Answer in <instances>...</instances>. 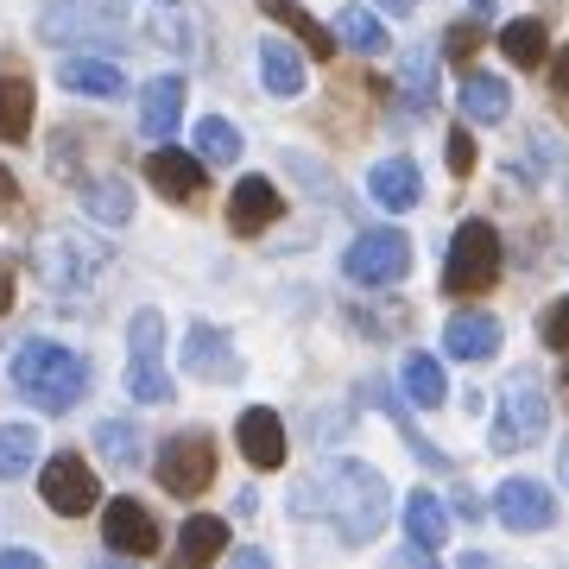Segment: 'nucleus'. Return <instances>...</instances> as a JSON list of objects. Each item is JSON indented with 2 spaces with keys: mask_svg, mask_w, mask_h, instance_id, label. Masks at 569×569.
I'll return each instance as SVG.
<instances>
[{
  "mask_svg": "<svg viewBox=\"0 0 569 569\" xmlns=\"http://www.w3.org/2000/svg\"><path fill=\"white\" fill-rule=\"evenodd\" d=\"M291 512L310 519L323 512L329 526L342 531V545H373L387 531V512H392V493L380 481V468L367 462H329L323 475H310L291 488Z\"/></svg>",
  "mask_w": 569,
  "mask_h": 569,
  "instance_id": "f257e3e1",
  "label": "nucleus"
},
{
  "mask_svg": "<svg viewBox=\"0 0 569 569\" xmlns=\"http://www.w3.org/2000/svg\"><path fill=\"white\" fill-rule=\"evenodd\" d=\"M7 380H13V392H20L26 406H39V411L58 418V411L82 406V392H89V361H82L77 348L51 342V336H32V342L13 348Z\"/></svg>",
  "mask_w": 569,
  "mask_h": 569,
  "instance_id": "f03ea898",
  "label": "nucleus"
},
{
  "mask_svg": "<svg viewBox=\"0 0 569 569\" xmlns=\"http://www.w3.org/2000/svg\"><path fill=\"white\" fill-rule=\"evenodd\" d=\"M108 266H114L108 241L82 234V228H44L39 241H32V272H39V284H51V291H63V298L96 291Z\"/></svg>",
  "mask_w": 569,
  "mask_h": 569,
  "instance_id": "7ed1b4c3",
  "label": "nucleus"
},
{
  "mask_svg": "<svg viewBox=\"0 0 569 569\" xmlns=\"http://www.w3.org/2000/svg\"><path fill=\"white\" fill-rule=\"evenodd\" d=\"M127 392L140 406H171V373H164V317L159 310H140L127 323Z\"/></svg>",
  "mask_w": 569,
  "mask_h": 569,
  "instance_id": "20e7f679",
  "label": "nucleus"
},
{
  "mask_svg": "<svg viewBox=\"0 0 569 569\" xmlns=\"http://www.w3.org/2000/svg\"><path fill=\"white\" fill-rule=\"evenodd\" d=\"M500 279V234L488 222H462L449 234V266H443V291L449 298H481Z\"/></svg>",
  "mask_w": 569,
  "mask_h": 569,
  "instance_id": "39448f33",
  "label": "nucleus"
},
{
  "mask_svg": "<svg viewBox=\"0 0 569 569\" xmlns=\"http://www.w3.org/2000/svg\"><path fill=\"white\" fill-rule=\"evenodd\" d=\"M159 488L178 493V500H197V493L216 481V437L203 430H178V437H164L159 443Z\"/></svg>",
  "mask_w": 569,
  "mask_h": 569,
  "instance_id": "423d86ee",
  "label": "nucleus"
},
{
  "mask_svg": "<svg viewBox=\"0 0 569 569\" xmlns=\"http://www.w3.org/2000/svg\"><path fill=\"white\" fill-rule=\"evenodd\" d=\"M411 266V241L399 234V228H367V234H355L342 253V272L355 284H367V291H387V284L406 279Z\"/></svg>",
  "mask_w": 569,
  "mask_h": 569,
  "instance_id": "0eeeda50",
  "label": "nucleus"
},
{
  "mask_svg": "<svg viewBox=\"0 0 569 569\" xmlns=\"http://www.w3.org/2000/svg\"><path fill=\"white\" fill-rule=\"evenodd\" d=\"M39 493H44V507L63 512V519H82V512L102 507V481H96V468L82 462V456H70V449H58V456L39 468Z\"/></svg>",
  "mask_w": 569,
  "mask_h": 569,
  "instance_id": "6e6552de",
  "label": "nucleus"
},
{
  "mask_svg": "<svg viewBox=\"0 0 569 569\" xmlns=\"http://www.w3.org/2000/svg\"><path fill=\"white\" fill-rule=\"evenodd\" d=\"M545 425H550V406H545V392H538V380H507L500 418H493V449H500V456L531 449L545 437Z\"/></svg>",
  "mask_w": 569,
  "mask_h": 569,
  "instance_id": "1a4fd4ad",
  "label": "nucleus"
},
{
  "mask_svg": "<svg viewBox=\"0 0 569 569\" xmlns=\"http://www.w3.org/2000/svg\"><path fill=\"white\" fill-rule=\"evenodd\" d=\"M183 367L197 373V380H209V387H234L247 367L241 355H234V336L216 323H190V336H183Z\"/></svg>",
  "mask_w": 569,
  "mask_h": 569,
  "instance_id": "9d476101",
  "label": "nucleus"
},
{
  "mask_svg": "<svg viewBox=\"0 0 569 569\" xmlns=\"http://www.w3.org/2000/svg\"><path fill=\"white\" fill-rule=\"evenodd\" d=\"M146 178H152V190L171 197V203H197V197H203V183H209V159H203V152L159 146V152L146 159Z\"/></svg>",
  "mask_w": 569,
  "mask_h": 569,
  "instance_id": "9b49d317",
  "label": "nucleus"
},
{
  "mask_svg": "<svg viewBox=\"0 0 569 569\" xmlns=\"http://www.w3.org/2000/svg\"><path fill=\"white\" fill-rule=\"evenodd\" d=\"M493 519H500L507 531H550V519H557V500H550L538 481L512 475V481H500V488H493Z\"/></svg>",
  "mask_w": 569,
  "mask_h": 569,
  "instance_id": "f8f14e48",
  "label": "nucleus"
},
{
  "mask_svg": "<svg viewBox=\"0 0 569 569\" xmlns=\"http://www.w3.org/2000/svg\"><path fill=\"white\" fill-rule=\"evenodd\" d=\"M102 545L114 557H152L159 550V519L140 500H108L102 507Z\"/></svg>",
  "mask_w": 569,
  "mask_h": 569,
  "instance_id": "ddd939ff",
  "label": "nucleus"
},
{
  "mask_svg": "<svg viewBox=\"0 0 569 569\" xmlns=\"http://www.w3.org/2000/svg\"><path fill=\"white\" fill-rule=\"evenodd\" d=\"M58 82L70 89V96H96V102H114V96H127L121 63L102 58V51H70V58L58 63Z\"/></svg>",
  "mask_w": 569,
  "mask_h": 569,
  "instance_id": "4468645a",
  "label": "nucleus"
},
{
  "mask_svg": "<svg viewBox=\"0 0 569 569\" xmlns=\"http://www.w3.org/2000/svg\"><path fill=\"white\" fill-rule=\"evenodd\" d=\"M234 437H241V456L253 468H284V418L272 406H247Z\"/></svg>",
  "mask_w": 569,
  "mask_h": 569,
  "instance_id": "2eb2a0df",
  "label": "nucleus"
},
{
  "mask_svg": "<svg viewBox=\"0 0 569 569\" xmlns=\"http://www.w3.org/2000/svg\"><path fill=\"white\" fill-rule=\"evenodd\" d=\"M279 216H284V203H279V190H272L266 178L234 183V197H228V228H234V234H266Z\"/></svg>",
  "mask_w": 569,
  "mask_h": 569,
  "instance_id": "dca6fc26",
  "label": "nucleus"
},
{
  "mask_svg": "<svg viewBox=\"0 0 569 569\" xmlns=\"http://www.w3.org/2000/svg\"><path fill=\"white\" fill-rule=\"evenodd\" d=\"M183 121V77H152L140 89V133L146 140H171Z\"/></svg>",
  "mask_w": 569,
  "mask_h": 569,
  "instance_id": "f3484780",
  "label": "nucleus"
},
{
  "mask_svg": "<svg viewBox=\"0 0 569 569\" xmlns=\"http://www.w3.org/2000/svg\"><path fill=\"white\" fill-rule=\"evenodd\" d=\"M77 197H82V216H96L102 228H127V222H133V183L114 178V171H102V178H82Z\"/></svg>",
  "mask_w": 569,
  "mask_h": 569,
  "instance_id": "a211bd4d",
  "label": "nucleus"
},
{
  "mask_svg": "<svg viewBox=\"0 0 569 569\" xmlns=\"http://www.w3.org/2000/svg\"><path fill=\"white\" fill-rule=\"evenodd\" d=\"M260 82H266V96H305V82H310V70H305V44H284V39H266L260 44Z\"/></svg>",
  "mask_w": 569,
  "mask_h": 569,
  "instance_id": "6ab92c4d",
  "label": "nucleus"
},
{
  "mask_svg": "<svg viewBox=\"0 0 569 569\" xmlns=\"http://www.w3.org/2000/svg\"><path fill=\"white\" fill-rule=\"evenodd\" d=\"M443 348L456 361H493V355H500V323L481 317V310H462V317H449Z\"/></svg>",
  "mask_w": 569,
  "mask_h": 569,
  "instance_id": "aec40b11",
  "label": "nucleus"
},
{
  "mask_svg": "<svg viewBox=\"0 0 569 569\" xmlns=\"http://www.w3.org/2000/svg\"><path fill=\"white\" fill-rule=\"evenodd\" d=\"M406 538H411V550H443V538H449V507L437 500V493H411L406 500Z\"/></svg>",
  "mask_w": 569,
  "mask_h": 569,
  "instance_id": "412c9836",
  "label": "nucleus"
},
{
  "mask_svg": "<svg viewBox=\"0 0 569 569\" xmlns=\"http://www.w3.org/2000/svg\"><path fill=\"white\" fill-rule=\"evenodd\" d=\"M260 13H272V20H279L298 44H305V51H310L317 63H323L329 51H336V32H329V26H317V13H305L298 0H260Z\"/></svg>",
  "mask_w": 569,
  "mask_h": 569,
  "instance_id": "4be33fe9",
  "label": "nucleus"
},
{
  "mask_svg": "<svg viewBox=\"0 0 569 569\" xmlns=\"http://www.w3.org/2000/svg\"><path fill=\"white\" fill-rule=\"evenodd\" d=\"M367 190H373V203H387V209H411L418 197H425V183H418V164L411 159L373 164V171H367Z\"/></svg>",
  "mask_w": 569,
  "mask_h": 569,
  "instance_id": "5701e85b",
  "label": "nucleus"
},
{
  "mask_svg": "<svg viewBox=\"0 0 569 569\" xmlns=\"http://www.w3.org/2000/svg\"><path fill=\"white\" fill-rule=\"evenodd\" d=\"M32 114H39V96L26 77H0V146H20L32 133Z\"/></svg>",
  "mask_w": 569,
  "mask_h": 569,
  "instance_id": "b1692460",
  "label": "nucleus"
},
{
  "mask_svg": "<svg viewBox=\"0 0 569 569\" xmlns=\"http://www.w3.org/2000/svg\"><path fill=\"white\" fill-rule=\"evenodd\" d=\"M462 114L481 127H500L512 114V89L500 77H462Z\"/></svg>",
  "mask_w": 569,
  "mask_h": 569,
  "instance_id": "393cba45",
  "label": "nucleus"
},
{
  "mask_svg": "<svg viewBox=\"0 0 569 569\" xmlns=\"http://www.w3.org/2000/svg\"><path fill=\"white\" fill-rule=\"evenodd\" d=\"M222 550H228V519H216V512L183 519V531H178V557L183 563H216Z\"/></svg>",
  "mask_w": 569,
  "mask_h": 569,
  "instance_id": "a878e982",
  "label": "nucleus"
},
{
  "mask_svg": "<svg viewBox=\"0 0 569 569\" xmlns=\"http://www.w3.org/2000/svg\"><path fill=\"white\" fill-rule=\"evenodd\" d=\"M367 399H373V406L387 411L392 425H399V437H406V443L418 449V456H425L430 468H449V456H443V449H437V443H430V437H425V430H418V425H411V411L399 406V399H392V387H387V380H367Z\"/></svg>",
  "mask_w": 569,
  "mask_h": 569,
  "instance_id": "bb28decb",
  "label": "nucleus"
},
{
  "mask_svg": "<svg viewBox=\"0 0 569 569\" xmlns=\"http://www.w3.org/2000/svg\"><path fill=\"white\" fill-rule=\"evenodd\" d=\"M96 449H102L114 468L146 462V443H140V425H133V418H102V425H96Z\"/></svg>",
  "mask_w": 569,
  "mask_h": 569,
  "instance_id": "cd10ccee",
  "label": "nucleus"
},
{
  "mask_svg": "<svg viewBox=\"0 0 569 569\" xmlns=\"http://www.w3.org/2000/svg\"><path fill=\"white\" fill-rule=\"evenodd\" d=\"M89 0H44V13H39V39L44 44H77L89 39V13H82Z\"/></svg>",
  "mask_w": 569,
  "mask_h": 569,
  "instance_id": "c85d7f7f",
  "label": "nucleus"
},
{
  "mask_svg": "<svg viewBox=\"0 0 569 569\" xmlns=\"http://www.w3.org/2000/svg\"><path fill=\"white\" fill-rule=\"evenodd\" d=\"M399 387H406V399L411 406H443L449 399V387H443V367L430 361V355H406V367H399Z\"/></svg>",
  "mask_w": 569,
  "mask_h": 569,
  "instance_id": "c756f323",
  "label": "nucleus"
},
{
  "mask_svg": "<svg viewBox=\"0 0 569 569\" xmlns=\"http://www.w3.org/2000/svg\"><path fill=\"white\" fill-rule=\"evenodd\" d=\"M336 39H342L348 51H361V58H380V51H387V26L373 20L367 7H342V13H336Z\"/></svg>",
  "mask_w": 569,
  "mask_h": 569,
  "instance_id": "7c9ffc66",
  "label": "nucleus"
},
{
  "mask_svg": "<svg viewBox=\"0 0 569 569\" xmlns=\"http://www.w3.org/2000/svg\"><path fill=\"white\" fill-rule=\"evenodd\" d=\"M500 51H507L519 70H538V63H550V39L538 20H512L507 32H500Z\"/></svg>",
  "mask_w": 569,
  "mask_h": 569,
  "instance_id": "2f4dec72",
  "label": "nucleus"
},
{
  "mask_svg": "<svg viewBox=\"0 0 569 569\" xmlns=\"http://www.w3.org/2000/svg\"><path fill=\"white\" fill-rule=\"evenodd\" d=\"M39 462V430L32 425H0V481H20Z\"/></svg>",
  "mask_w": 569,
  "mask_h": 569,
  "instance_id": "473e14b6",
  "label": "nucleus"
},
{
  "mask_svg": "<svg viewBox=\"0 0 569 569\" xmlns=\"http://www.w3.org/2000/svg\"><path fill=\"white\" fill-rule=\"evenodd\" d=\"M399 96H406V108H430V102H437V63H430L425 51H411V58L399 63Z\"/></svg>",
  "mask_w": 569,
  "mask_h": 569,
  "instance_id": "72a5a7b5",
  "label": "nucleus"
},
{
  "mask_svg": "<svg viewBox=\"0 0 569 569\" xmlns=\"http://www.w3.org/2000/svg\"><path fill=\"white\" fill-rule=\"evenodd\" d=\"M197 152H203L209 164H234L241 159V133H234L222 114H203V121H197Z\"/></svg>",
  "mask_w": 569,
  "mask_h": 569,
  "instance_id": "f704fd0d",
  "label": "nucleus"
},
{
  "mask_svg": "<svg viewBox=\"0 0 569 569\" xmlns=\"http://www.w3.org/2000/svg\"><path fill=\"white\" fill-rule=\"evenodd\" d=\"M152 39L164 44V51H190V13H183L178 0H159V13H152Z\"/></svg>",
  "mask_w": 569,
  "mask_h": 569,
  "instance_id": "c9c22d12",
  "label": "nucleus"
},
{
  "mask_svg": "<svg viewBox=\"0 0 569 569\" xmlns=\"http://www.w3.org/2000/svg\"><path fill=\"white\" fill-rule=\"evenodd\" d=\"M481 44H488V32H481V20H456V26L443 32V51H449V63H468L475 51H481Z\"/></svg>",
  "mask_w": 569,
  "mask_h": 569,
  "instance_id": "e433bc0d",
  "label": "nucleus"
},
{
  "mask_svg": "<svg viewBox=\"0 0 569 569\" xmlns=\"http://www.w3.org/2000/svg\"><path fill=\"white\" fill-rule=\"evenodd\" d=\"M538 336H545L550 348H563V355H569V298H557V305L538 317Z\"/></svg>",
  "mask_w": 569,
  "mask_h": 569,
  "instance_id": "4c0bfd02",
  "label": "nucleus"
},
{
  "mask_svg": "<svg viewBox=\"0 0 569 569\" xmlns=\"http://www.w3.org/2000/svg\"><path fill=\"white\" fill-rule=\"evenodd\" d=\"M475 164H481V152H475V140H468V127H456V133H449V171L468 178Z\"/></svg>",
  "mask_w": 569,
  "mask_h": 569,
  "instance_id": "58836bf2",
  "label": "nucleus"
},
{
  "mask_svg": "<svg viewBox=\"0 0 569 569\" xmlns=\"http://www.w3.org/2000/svg\"><path fill=\"white\" fill-rule=\"evenodd\" d=\"M550 89H557V96L569 102V44L557 51V58H550Z\"/></svg>",
  "mask_w": 569,
  "mask_h": 569,
  "instance_id": "ea45409f",
  "label": "nucleus"
},
{
  "mask_svg": "<svg viewBox=\"0 0 569 569\" xmlns=\"http://www.w3.org/2000/svg\"><path fill=\"white\" fill-rule=\"evenodd\" d=\"M7 209H20V178L0 164V216H7Z\"/></svg>",
  "mask_w": 569,
  "mask_h": 569,
  "instance_id": "a19ab883",
  "label": "nucleus"
},
{
  "mask_svg": "<svg viewBox=\"0 0 569 569\" xmlns=\"http://www.w3.org/2000/svg\"><path fill=\"white\" fill-rule=\"evenodd\" d=\"M13 260H0V317H7V310H13Z\"/></svg>",
  "mask_w": 569,
  "mask_h": 569,
  "instance_id": "79ce46f5",
  "label": "nucleus"
},
{
  "mask_svg": "<svg viewBox=\"0 0 569 569\" xmlns=\"http://www.w3.org/2000/svg\"><path fill=\"white\" fill-rule=\"evenodd\" d=\"M0 569H39V550H0Z\"/></svg>",
  "mask_w": 569,
  "mask_h": 569,
  "instance_id": "37998d69",
  "label": "nucleus"
},
{
  "mask_svg": "<svg viewBox=\"0 0 569 569\" xmlns=\"http://www.w3.org/2000/svg\"><path fill=\"white\" fill-rule=\"evenodd\" d=\"M380 7H387V13H411V7H418V0H380Z\"/></svg>",
  "mask_w": 569,
  "mask_h": 569,
  "instance_id": "c03bdc74",
  "label": "nucleus"
},
{
  "mask_svg": "<svg viewBox=\"0 0 569 569\" xmlns=\"http://www.w3.org/2000/svg\"><path fill=\"white\" fill-rule=\"evenodd\" d=\"M557 475H563V488H569V443H563V462H557Z\"/></svg>",
  "mask_w": 569,
  "mask_h": 569,
  "instance_id": "a18cd8bd",
  "label": "nucleus"
},
{
  "mask_svg": "<svg viewBox=\"0 0 569 569\" xmlns=\"http://www.w3.org/2000/svg\"><path fill=\"white\" fill-rule=\"evenodd\" d=\"M468 7H475V13H493V0H468Z\"/></svg>",
  "mask_w": 569,
  "mask_h": 569,
  "instance_id": "49530a36",
  "label": "nucleus"
},
{
  "mask_svg": "<svg viewBox=\"0 0 569 569\" xmlns=\"http://www.w3.org/2000/svg\"><path fill=\"white\" fill-rule=\"evenodd\" d=\"M563 387H569V367H563Z\"/></svg>",
  "mask_w": 569,
  "mask_h": 569,
  "instance_id": "de8ad7c7",
  "label": "nucleus"
}]
</instances>
